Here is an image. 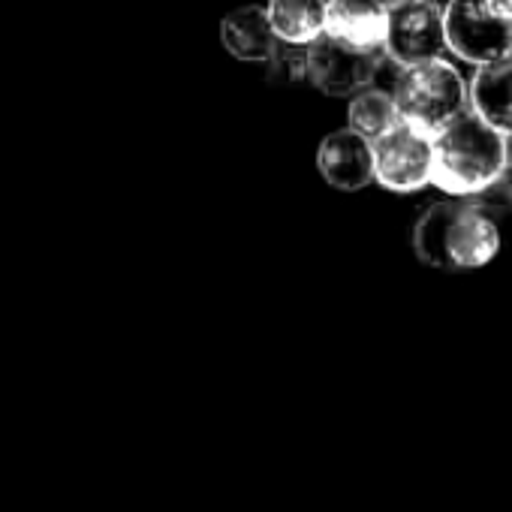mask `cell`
Listing matches in <instances>:
<instances>
[{
    "instance_id": "obj_13",
    "label": "cell",
    "mask_w": 512,
    "mask_h": 512,
    "mask_svg": "<svg viewBox=\"0 0 512 512\" xmlns=\"http://www.w3.org/2000/svg\"><path fill=\"white\" fill-rule=\"evenodd\" d=\"M398 124H401V115H398L392 91L368 88V91L356 94V100L350 103V130L365 136L368 142L383 139Z\"/></svg>"
},
{
    "instance_id": "obj_8",
    "label": "cell",
    "mask_w": 512,
    "mask_h": 512,
    "mask_svg": "<svg viewBox=\"0 0 512 512\" xmlns=\"http://www.w3.org/2000/svg\"><path fill=\"white\" fill-rule=\"evenodd\" d=\"M326 34L362 52H386L389 10L374 0H329Z\"/></svg>"
},
{
    "instance_id": "obj_4",
    "label": "cell",
    "mask_w": 512,
    "mask_h": 512,
    "mask_svg": "<svg viewBox=\"0 0 512 512\" xmlns=\"http://www.w3.org/2000/svg\"><path fill=\"white\" fill-rule=\"evenodd\" d=\"M449 49L476 67L512 55V0H449L443 7Z\"/></svg>"
},
{
    "instance_id": "obj_10",
    "label": "cell",
    "mask_w": 512,
    "mask_h": 512,
    "mask_svg": "<svg viewBox=\"0 0 512 512\" xmlns=\"http://www.w3.org/2000/svg\"><path fill=\"white\" fill-rule=\"evenodd\" d=\"M220 37H223V46L235 58L253 61V64H269L275 58V52L281 49V40L269 19V10H263V7H241V10L229 13L220 25Z\"/></svg>"
},
{
    "instance_id": "obj_12",
    "label": "cell",
    "mask_w": 512,
    "mask_h": 512,
    "mask_svg": "<svg viewBox=\"0 0 512 512\" xmlns=\"http://www.w3.org/2000/svg\"><path fill=\"white\" fill-rule=\"evenodd\" d=\"M329 0H269V19L281 43L308 49L326 34Z\"/></svg>"
},
{
    "instance_id": "obj_2",
    "label": "cell",
    "mask_w": 512,
    "mask_h": 512,
    "mask_svg": "<svg viewBox=\"0 0 512 512\" xmlns=\"http://www.w3.org/2000/svg\"><path fill=\"white\" fill-rule=\"evenodd\" d=\"M509 169L506 136L485 124L473 109L434 139V178L455 199H476Z\"/></svg>"
},
{
    "instance_id": "obj_3",
    "label": "cell",
    "mask_w": 512,
    "mask_h": 512,
    "mask_svg": "<svg viewBox=\"0 0 512 512\" xmlns=\"http://www.w3.org/2000/svg\"><path fill=\"white\" fill-rule=\"evenodd\" d=\"M392 97L401 121L428 139H437L449 124L470 112V88L443 58L401 70L392 85Z\"/></svg>"
},
{
    "instance_id": "obj_15",
    "label": "cell",
    "mask_w": 512,
    "mask_h": 512,
    "mask_svg": "<svg viewBox=\"0 0 512 512\" xmlns=\"http://www.w3.org/2000/svg\"><path fill=\"white\" fill-rule=\"evenodd\" d=\"M374 4H380V7H386V10L392 13L395 7H404V4H416V0H374Z\"/></svg>"
},
{
    "instance_id": "obj_11",
    "label": "cell",
    "mask_w": 512,
    "mask_h": 512,
    "mask_svg": "<svg viewBox=\"0 0 512 512\" xmlns=\"http://www.w3.org/2000/svg\"><path fill=\"white\" fill-rule=\"evenodd\" d=\"M470 109L503 136H512V55L476 70L470 82Z\"/></svg>"
},
{
    "instance_id": "obj_6",
    "label": "cell",
    "mask_w": 512,
    "mask_h": 512,
    "mask_svg": "<svg viewBox=\"0 0 512 512\" xmlns=\"http://www.w3.org/2000/svg\"><path fill=\"white\" fill-rule=\"evenodd\" d=\"M374 178L395 193H413L434 178V139L404 121L374 142Z\"/></svg>"
},
{
    "instance_id": "obj_1",
    "label": "cell",
    "mask_w": 512,
    "mask_h": 512,
    "mask_svg": "<svg viewBox=\"0 0 512 512\" xmlns=\"http://www.w3.org/2000/svg\"><path fill=\"white\" fill-rule=\"evenodd\" d=\"M413 250L431 269L473 272L497 256L500 232L491 214L467 199L434 202L413 226Z\"/></svg>"
},
{
    "instance_id": "obj_7",
    "label": "cell",
    "mask_w": 512,
    "mask_h": 512,
    "mask_svg": "<svg viewBox=\"0 0 512 512\" xmlns=\"http://www.w3.org/2000/svg\"><path fill=\"white\" fill-rule=\"evenodd\" d=\"M383 61L386 52H362L323 34L308 46V79L332 97L362 94L374 85Z\"/></svg>"
},
{
    "instance_id": "obj_16",
    "label": "cell",
    "mask_w": 512,
    "mask_h": 512,
    "mask_svg": "<svg viewBox=\"0 0 512 512\" xmlns=\"http://www.w3.org/2000/svg\"><path fill=\"white\" fill-rule=\"evenodd\" d=\"M506 151H509V169H512V136H506Z\"/></svg>"
},
{
    "instance_id": "obj_14",
    "label": "cell",
    "mask_w": 512,
    "mask_h": 512,
    "mask_svg": "<svg viewBox=\"0 0 512 512\" xmlns=\"http://www.w3.org/2000/svg\"><path fill=\"white\" fill-rule=\"evenodd\" d=\"M269 76L278 79V82H299V79H305L308 76V49L281 43V49L269 61Z\"/></svg>"
},
{
    "instance_id": "obj_9",
    "label": "cell",
    "mask_w": 512,
    "mask_h": 512,
    "mask_svg": "<svg viewBox=\"0 0 512 512\" xmlns=\"http://www.w3.org/2000/svg\"><path fill=\"white\" fill-rule=\"evenodd\" d=\"M323 178L338 190H362L374 181V142L353 130H338L317 151Z\"/></svg>"
},
{
    "instance_id": "obj_5",
    "label": "cell",
    "mask_w": 512,
    "mask_h": 512,
    "mask_svg": "<svg viewBox=\"0 0 512 512\" xmlns=\"http://www.w3.org/2000/svg\"><path fill=\"white\" fill-rule=\"evenodd\" d=\"M446 49V16L434 0H416V4H404L389 13L386 58L401 70L440 61Z\"/></svg>"
}]
</instances>
